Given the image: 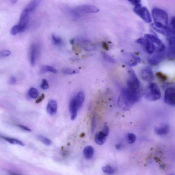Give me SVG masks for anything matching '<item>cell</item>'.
I'll return each mask as SVG.
<instances>
[{"mask_svg": "<svg viewBox=\"0 0 175 175\" xmlns=\"http://www.w3.org/2000/svg\"><path fill=\"white\" fill-rule=\"evenodd\" d=\"M141 97V90L127 87L121 91L118 99V105L122 110H127L137 102Z\"/></svg>", "mask_w": 175, "mask_h": 175, "instance_id": "obj_1", "label": "cell"}, {"mask_svg": "<svg viewBox=\"0 0 175 175\" xmlns=\"http://www.w3.org/2000/svg\"><path fill=\"white\" fill-rule=\"evenodd\" d=\"M31 12L25 8L22 12L18 23L14 26L11 30V34L13 35L22 33L27 28Z\"/></svg>", "mask_w": 175, "mask_h": 175, "instance_id": "obj_2", "label": "cell"}, {"mask_svg": "<svg viewBox=\"0 0 175 175\" xmlns=\"http://www.w3.org/2000/svg\"><path fill=\"white\" fill-rule=\"evenodd\" d=\"M144 96L151 101L159 100L161 97V93L157 84L155 83L149 84L145 92Z\"/></svg>", "mask_w": 175, "mask_h": 175, "instance_id": "obj_3", "label": "cell"}, {"mask_svg": "<svg viewBox=\"0 0 175 175\" xmlns=\"http://www.w3.org/2000/svg\"><path fill=\"white\" fill-rule=\"evenodd\" d=\"M99 11V9L94 6L84 5L76 6L71 9L70 12L74 16H79L83 14L96 13Z\"/></svg>", "mask_w": 175, "mask_h": 175, "instance_id": "obj_4", "label": "cell"}, {"mask_svg": "<svg viewBox=\"0 0 175 175\" xmlns=\"http://www.w3.org/2000/svg\"><path fill=\"white\" fill-rule=\"evenodd\" d=\"M152 14L154 23L167 26L168 17L166 11L160 8H155L152 9Z\"/></svg>", "mask_w": 175, "mask_h": 175, "instance_id": "obj_5", "label": "cell"}, {"mask_svg": "<svg viewBox=\"0 0 175 175\" xmlns=\"http://www.w3.org/2000/svg\"><path fill=\"white\" fill-rule=\"evenodd\" d=\"M136 42L143 48L146 52L149 54L153 53L155 51L156 47L153 43L146 38H140Z\"/></svg>", "mask_w": 175, "mask_h": 175, "instance_id": "obj_6", "label": "cell"}, {"mask_svg": "<svg viewBox=\"0 0 175 175\" xmlns=\"http://www.w3.org/2000/svg\"><path fill=\"white\" fill-rule=\"evenodd\" d=\"M134 11L135 13L141 18L146 22L150 23L152 19L148 9L146 7H142V5L134 7Z\"/></svg>", "mask_w": 175, "mask_h": 175, "instance_id": "obj_7", "label": "cell"}, {"mask_svg": "<svg viewBox=\"0 0 175 175\" xmlns=\"http://www.w3.org/2000/svg\"><path fill=\"white\" fill-rule=\"evenodd\" d=\"M85 99V93L83 92H80L71 100L69 105L74 106L79 110L83 106Z\"/></svg>", "mask_w": 175, "mask_h": 175, "instance_id": "obj_8", "label": "cell"}, {"mask_svg": "<svg viewBox=\"0 0 175 175\" xmlns=\"http://www.w3.org/2000/svg\"><path fill=\"white\" fill-rule=\"evenodd\" d=\"M152 26L158 33L165 36H171L174 34L172 29L168 27L167 26L154 23L152 24Z\"/></svg>", "mask_w": 175, "mask_h": 175, "instance_id": "obj_9", "label": "cell"}, {"mask_svg": "<svg viewBox=\"0 0 175 175\" xmlns=\"http://www.w3.org/2000/svg\"><path fill=\"white\" fill-rule=\"evenodd\" d=\"M164 100L165 103L170 105H175V88H170L165 92Z\"/></svg>", "mask_w": 175, "mask_h": 175, "instance_id": "obj_10", "label": "cell"}, {"mask_svg": "<svg viewBox=\"0 0 175 175\" xmlns=\"http://www.w3.org/2000/svg\"><path fill=\"white\" fill-rule=\"evenodd\" d=\"M141 75L142 79L147 82H151L154 79L153 71L149 66L145 67L142 70Z\"/></svg>", "mask_w": 175, "mask_h": 175, "instance_id": "obj_11", "label": "cell"}, {"mask_svg": "<svg viewBox=\"0 0 175 175\" xmlns=\"http://www.w3.org/2000/svg\"><path fill=\"white\" fill-rule=\"evenodd\" d=\"M38 51V48L36 45H32L30 51V59L31 64L32 66H34L36 63Z\"/></svg>", "mask_w": 175, "mask_h": 175, "instance_id": "obj_12", "label": "cell"}, {"mask_svg": "<svg viewBox=\"0 0 175 175\" xmlns=\"http://www.w3.org/2000/svg\"><path fill=\"white\" fill-rule=\"evenodd\" d=\"M163 55L162 53H157L151 55L148 58V61L149 64L151 65L156 66L159 64L163 59Z\"/></svg>", "mask_w": 175, "mask_h": 175, "instance_id": "obj_13", "label": "cell"}, {"mask_svg": "<svg viewBox=\"0 0 175 175\" xmlns=\"http://www.w3.org/2000/svg\"><path fill=\"white\" fill-rule=\"evenodd\" d=\"M57 111V104L56 101L53 100L49 101L47 106V111L50 115L53 116L56 114Z\"/></svg>", "mask_w": 175, "mask_h": 175, "instance_id": "obj_14", "label": "cell"}, {"mask_svg": "<svg viewBox=\"0 0 175 175\" xmlns=\"http://www.w3.org/2000/svg\"><path fill=\"white\" fill-rule=\"evenodd\" d=\"M170 130L169 126L168 124L162 125L156 128L155 132L159 135H164L167 134Z\"/></svg>", "mask_w": 175, "mask_h": 175, "instance_id": "obj_15", "label": "cell"}, {"mask_svg": "<svg viewBox=\"0 0 175 175\" xmlns=\"http://www.w3.org/2000/svg\"><path fill=\"white\" fill-rule=\"evenodd\" d=\"M107 137L101 131L97 132L95 137V141L97 144L102 145L105 143Z\"/></svg>", "mask_w": 175, "mask_h": 175, "instance_id": "obj_16", "label": "cell"}, {"mask_svg": "<svg viewBox=\"0 0 175 175\" xmlns=\"http://www.w3.org/2000/svg\"><path fill=\"white\" fill-rule=\"evenodd\" d=\"M130 59H131L127 63L130 66H136L137 64L140 62L141 61L140 58L133 53H130L129 55Z\"/></svg>", "mask_w": 175, "mask_h": 175, "instance_id": "obj_17", "label": "cell"}, {"mask_svg": "<svg viewBox=\"0 0 175 175\" xmlns=\"http://www.w3.org/2000/svg\"><path fill=\"white\" fill-rule=\"evenodd\" d=\"M41 1V0H31L25 8L31 13L37 8Z\"/></svg>", "mask_w": 175, "mask_h": 175, "instance_id": "obj_18", "label": "cell"}, {"mask_svg": "<svg viewBox=\"0 0 175 175\" xmlns=\"http://www.w3.org/2000/svg\"><path fill=\"white\" fill-rule=\"evenodd\" d=\"M94 152L93 148L91 146H88L84 149L83 153L84 156L87 160H90L93 157Z\"/></svg>", "mask_w": 175, "mask_h": 175, "instance_id": "obj_19", "label": "cell"}, {"mask_svg": "<svg viewBox=\"0 0 175 175\" xmlns=\"http://www.w3.org/2000/svg\"><path fill=\"white\" fill-rule=\"evenodd\" d=\"M168 41L170 52L175 55V37L170 36L168 38Z\"/></svg>", "mask_w": 175, "mask_h": 175, "instance_id": "obj_20", "label": "cell"}, {"mask_svg": "<svg viewBox=\"0 0 175 175\" xmlns=\"http://www.w3.org/2000/svg\"><path fill=\"white\" fill-rule=\"evenodd\" d=\"M144 36L152 43L157 44L158 46H160L163 44L160 40L156 36L150 34H145Z\"/></svg>", "mask_w": 175, "mask_h": 175, "instance_id": "obj_21", "label": "cell"}, {"mask_svg": "<svg viewBox=\"0 0 175 175\" xmlns=\"http://www.w3.org/2000/svg\"><path fill=\"white\" fill-rule=\"evenodd\" d=\"M47 72L56 74L57 71L54 67L50 66L45 65L41 66L40 69V73L41 74H44Z\"/></svg>", "mask_w": 175, "mask_h": 175, "instance_id": "obj_22", "label": "cell"}, {"mask_svg": "<svg viewBox=\"0 0 175 175\" xmlns=\"http://www.w3.org/2000/svg\"><path fill=\"white\" fill-rule=\"evenodd\" d=\"M1 138L11 144L20 145L21 146H25L23 142L18 140V139L5 137H2Z\"/></svg>", "mask_w": 175, "mask_h": 175, "instance_id": "obj_23", "label": "cell"}, {"mask_svg": "<svg viewBox=\"0 0 175 175\" xmlns=\"http://www.w3.org/2000/svg\"><path fill=\"white\" fill-rule=\"evenodd\" d=\"M79 72L78 70L70 69V68H65L62 70V72L63 74L69 75L77 74Z\"/></svg>", "mask_w": 175, "mask_h": 175, "instance_id": "obj_24", "label": "cell"}, {"mask_svg": "<svg viewBox=\"0 0 175 175\" xmlns=\"http://www.w3.org/2000/svg\"><path fill=\"white\" fill-rule=\"evenodd\" d=\"M28 94L31 98L35 99L38 96L39 92L36 88H31L28 91Z\"/></svg>", "mask_w": 175, "mask_h": 175, "instance_id": "obj_25", "label": "cell"}, {"mask_svg": "<svg viewBox=\"0 0 175 175\" xmlns=\"http://www.w3.org/2000/svg\"><path fill=\"white\" fill-rule=\"evenodd\" d=\"M37 137L39 140H40L45 145L47 146H50L51 145V141L50 139L45 137L44 136L40 135H38Z\"/></svg>", "mask_w": 175, "mask_h": 175, "instance_id": "obj_26", "label": "cell"}, {"mask_svg": "<svg viewBox=\"0 0 175 175\" xmlns=\"http://www.w3.org/2000/svg\"><path fill=\"white\" fill-rule=\"evenodd\" d=\"M136 139L135 135L132 133H128L126 135V140L128 143L132 144L134 143Z\"/></svg>", "mask_w": 175, "mask_h": 175, "instance_id": "obj_27", "label": "cell"}, {"mask_svg": "<svg viewBox=\"0 0 175 175\" xmlns=\"http://www.w3.org/2000/svg\"><path fill=\"white\" fill-rule=\"evenodd\" d=\"M51 39L53 43L55 45H59L62 43L61 38L54 34L52 35Z\"/></svg>", "mask_w": 175, "mask_h": 175, "instance_id": "obj_28", "label": "cell"}, {"mask_svg": "<svg viewBox=\"0 0 175 175\" xmlns=\"http://www.w3.org/2000/svg\"><path fill=\"white\" fill-rule=\"evenodd\" d=\"M102 170L103 172L109 174H113L115 172L114 168L109 165L103 167L102 168Z\"/></svg>", "mask_w": 175, "mask_h": 175, "instance_id": "obj_29", "label": "cell"}, {"mask_svg": "<svg viewBox=\"0 0 175 175\" xmlns=\"http://www.w3.org/2000/svg\"><path fill=\"white\" fill-rule=\"evenodd\" d=\"M103 57L104 59L108 62L114 63L116 62L115 60L111 56H109L107 54L104 53L103 54Z\"/></svg>", "mask_w": 175, "mask_h": 175, "instance_id": "obj_30", "label": "cell"}, {"mask_svg": "<svg viewBox=\"0 0 175 175\" xmlns=\"http://www.w3.org/2000/svg\"><path fill=\"white\" fill-rule=\"evenodd\" d=\"M156 75L158 79L162 81H166L167 79V77L163 73L161 72H158L156 74Z\"/></svg>", "mask_w": 175, "mask_h": 175, "instance_id": "obj_31", "label": "cell"}, {"mask_svg": "<svg viewBox=\"0 0 175 175\" xmlns=\"http://www.w3.org/2000/svg\"><path fill=\"white\" fill-rule=\"evenodd\" d=\"M40 87L42 89L44 90L47 89L49 88V87L47 81L45 79H43L42 80Z\"/></svg>", "mask_w": 175, "mask_h": 175, "instance_id": "obj_32", "label": "cell"}, {"mask_svg": "<svg viewBox=\"0 0 175 175\" xmlns=\"http://www.w3.org/2000/svg\"><path fill=\"white\" fill-rule=\"evenodd\" d=\"M96 115L93 116L92 122L91 125V132L92 133H93L94 131L95 130L96 125Z\"/></svg>", "mask_w": 175, "mask_h": 175, "instance_id": "obj_33", "label": "cell"}, {"mask_svg": "<svg viewBox=\"0 0 175 175\" xmlns=\"http://www.w3.org/2000/svg\"><path fill=\"white\" fill-rule=\"evenodd\" d=\"M130 2L131 4L134 5V7L142 5L141 4V0H127Z\"/></svg>", "mask_w": 175, "mask_h": 175, "instance_id": "obj_34", "label": "cell"}, {"mask_svg": "<svg viewBox=\"0 0 175 175\" xmlns=\"http://www.w3.org/2000/svg\"><path fill=\"white\" fill-rule=\"evenodd\" d=\"M11 54V51L7 50H4L2 51L0 53V56L1 57H6L10 56Z\"/></svg>", "mask_w": 175, "mask_h": 175, "instance_id": "obj_35", "label": "cell"}, {"mask_svg": "<svg viewBox=\"0 0 175 175\" xmlns=\"http://www.w3.org/2000/svg\"><path fill=\"white\" fill-rule=\"evenodd\" d=\"M101 131L106 136V137H107L109 134V128L108 126L105 124Z\"/></svg>", "mask_w": 175, "mask_h": 175, "instance_id": "obj_36", "label": "cell"}, {"mask_svg": "<svg viewBox=\"0 0 175 175\" xmlns=\"http://www.w3.org/2000/svg\"><path fill=\"white\" fill-rule=\"evenodd\" d=\"M171 26L172 30L174 32V33H175V16H173L171 19Z\"/></svg>", "mask_w": 175, "mask_h": 175, "instance_id": "obj_37", "label": "cell"}, {"mask_svg": "<svg viewBox=\"0 0 175 175\" xmlns=\"http://www.w3.org/2000/svg\"><path fill=\"white\" fill-rule=\"evenodd\" d=\"M17 82V79L14 76H11L9 79V83L11 85H13Z\"/></svg>", "mask_w": 175, "mask_h": 175, "instance_id": "obj_38", "label": "cell"}, {"mask_svg": "<svg viewBox=\"0 0 175 175\" xmlns=\"http://www.w3.org/2000/svg\"><path fill=\"white\" fill-rule=\"evenodd\" d=\"M19 127H20L21 129L23 130L28 131L31 132V129L26 127L23 125H19L18 126Z\"/></svg>", "mask_w": 175, "mask_h": 175, "instance_id": "obj_39", "label": "cell"}, {"mask_svg": "<svg viewBox=\"0 0 175 175\" xmlns=\"http://www.w3.org/2000/svg\"><path fill=\"white\" fill-rule=\"evenodd\" d=\"M45 95L43 94L41 96H40L36 101V103H40L42 100H43L45 98Z\"/></svg>", "mask_w": 175, "mask_h": 175, "instance_id": "obj_40", "label": "cell"}, {"mask_svg": "<svg viewBox=\"0 0 175 175\" xmlns=\"http://www.w3.org/2000/svg\"><path fill=\"white\" fill-rule=\"evenodd\" d=\"M121 147V144H118L116 146V148L117 150H119Z\"/></svg>", "mask_w": 175, "mask_h": 175, "instance_id": "obj_41", "label": "cell"}, {"mask_svg": "<svg viewBox=\"0 0 175 175\" xmlns=\"http://www.w3.org/2000/svg\"><path fill=\"white\" fill-rule=\"evenodd\" d=\"M75 41V40L74 39H72V40H71V41H70V43L71 44H73L74 43V42Z\"/></svg>", "mask_w": 175, "mask_h": 175, "instance_id": "obj_42", "label": "cell"}, {"mask_svg": "<svg viewBox=\"0 0 175 175\" xmlns=\"http://www.w3.org/2000/svg\"><path fill=\"white\" fill-rule=\"evenodd\" d=\"M12 1H15V0H12Z\"/></svg>", "mask_w": 175, "mask_h": 175, "instance_id": "obj_43", "label": "cell"}]
</instances>
